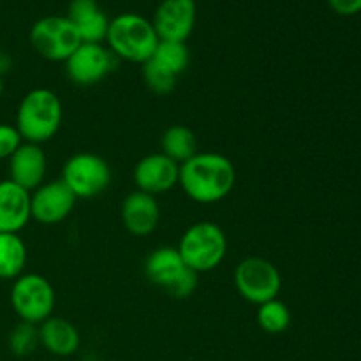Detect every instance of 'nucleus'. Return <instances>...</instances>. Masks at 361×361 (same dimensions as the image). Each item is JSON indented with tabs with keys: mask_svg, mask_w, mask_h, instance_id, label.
<instances>
[{
	"mask_svg": "<svg viewBox=\"0 0 361 361\" xmlns=\"http://www.w3.org/2000/svg\"><path fill=\"white\" fill-rule=\"evenodd\" d=\"M152 59L157 60L159 63L171 71L173 74L180 76L185 73L190 62V53L185 42H175V41H159L157 48H155Z\"/></svg>",
	"mask_w": 361,
	"mask_h": 361,
	"instance_id": "22",
	"label": "nucleus"
},
{
	"mask_svg": "<svg viewBox=\"0 0 361 361\" xmlns=\"http://www.w3.org/2000/svg\"><path fill=\"white\" fill-rule=\"evenodd\" d=\"M235 288L245 302L259 307L279 296L282 289L281 271L264 257H245L235 270Z\"/></svg>",
	"mask_w": 361,
	"mask_h": 361,
	"instance_id": "8",
	"label": "nucleus"
},
{
	"mask_svg": "<svg viewBox=\"0 0 361 361\" xmlns=\"http://www.w3.org/2000/svg\"><path fill=\"white\" fill-rule=\"evenodd\" d=\"M331 9L342 16H353L361 13V0H328Z\"/></svg>",
	"mask_w": 361,
	"mask_h": 361,
	"instance_id": "26",
	"label": "nucleus"
},
{
	"mask_svg": "<svg viewBox=\"0 0 361 361\" xmlns=\"http://www.w3.org/2000/svg\"><path fill=\"white\" fill-rule=\"evenodd\" d=\"M63 118L62 101L49 88H34L21 99L14 127L25 143L42 145L53 140Z\"/></svg>",
	"mask_w": 361,
	"mask_h": 361,
	"instance_id": "2",
	"label": "nucleus"
},
{
	"mask_svg": "<svg viewBox=\"0 0 361 361\" xmlns=\"http://www.w3.org/2000/svg\"><path fill=\"white\" fill-rule=\"evenodd\" d=\"M176 249L190 270L204 274L215 270L224 261L228 254V238L219 224L201 221L183 233Z\"/></svg>",
	"mask_w": 361,
	"mask_h": 361,
	"instance_id": "4",
	"label": "nucleus"
},
{
	"mask_svg": "<svg viewBox=\"0 0 361 361\" xmlns=\"http://www.w3.org/2000/svg\"><path fill=\"white\" fill-rule=\"evenodd\" d=\"M161 152L178 166L183 164L197 154L196 134L187 126L168 127L161 137Z\"/></svg>",
	"mask_w": 361,
	"mask_h": 361,
	"instance_id": "19",
	"label": "nucleus"
},
{
	"mask_svg": "<svg viewBox=\"0 0 361 361\" xmlns=\"http://www.w3.org/2000/svg\"><path fill=\"white\" fill-rule=\"evenodd\" d=\"M133 176L137 190L150 194V196H157V194L169 192L173 187L178 185L180 166L166 157L162 152L148 154L134 166Z\"/></svg>",
	"mask_w": 361,
	"mask_h": 361,
	"instance_id": "13",
	"label": "nucleus"
},
{
	"mask_svg": "<svg viewBox=\"0 0 361 361\" xmlns=\"http://www.w3.org/2000/svg\"><path fill=\"white\" fill-rule=\"evenodd\" d=\"M30 42L42 59L66 62L81 44V39L67 16H46L32 27Z\"/></svg>",
	"mask_w": 361,
	"mask_h": 361,
	"instance_id": "9",
	"label": "nucleus"
},
{
	"mask_svg": "<svg viewBox=\"0 0 361 361\" xmlns=\"http://www.w3.org/2000/svg\"><path fill=\"white\" fill-rule=\"evenodd\" d=\"M145 275L173 298H189L197 288V274L183 263L176 247H159L145 261Z\"/></svg>",
	"mask_w": 361,
	"mask_h": 361,
	"instance_id": "5",
	"label": "nucleus"
},
{
	"mask_svg": "<svg viewBox=\"0 0 361 361\" xmlns=\"http://www.w3.org/2000/svg\"><path fill=\"white\" fill-rule=\"evenodd\" d=\"M39 345V326L30 323H20L11 330L9 334V349L14 356L23 358L32 355Z\"/></svg>",
	"mask_w": 361,
	"mask_h": 361,
	"instance_id": "24",
	"label": "nucleus"
},
{
	"mask_svg": "<svg viewBox=\"0 0 361 361\" xmlns=\"http://www.w3.org/2000/svg\"><path fill=\"white\" fill-rule=\"evenodd\" d=\"M109 51L120 60L143 66L152 59L159 37L152 21L134 13H123L109 21L106 34Z\"/></svg>",
	"mask_w": 361,
	"mask_h": 361,
	"instance_id": "3",
	"label": "nucleus"
},
{
	"mask_svg": "<svg viewBox=\"0 0 361 361\" xmlns=\"http://www.w3.org/2000/svg\"><path fill=\"white\" fill-rule=\"evenodd\" d=\"M39 344L49 355L67 358L80 349L81 337L78 328L71 321L51 316L39 324Z\"/></svg>",
	"mask_w": 361,
	"mask_h": 361,
	"instance_id": "18",
	"label": "nucleus"
},
{
	"mask_svg": "<svg viewBox=\"0 0 361 361\" xmlns=\"http://www.w3.org/2000/svg\"><path fill=\"white\" fill-rule=\"evenodd\" d=\"M143 80L152 92L159 95H168L176 88L178 76L166 69L157 60L150 59L143 63Z\"/></svg>",
	"mask_w": 361,
	"mask_h": 361,
	"instance_id": "23",
	"label": "nucleus"
},
{
	"mask_svg": "<svg viewBox=\"0 0 361 361\" xmlns=\"http://www.w3.org/2000/svg\"><path fill=\"white\" fill-rule=\"evenodd\" d=\"M30 219V192L11 180H2L0 182V233L18 235Z\"/></svg>",
	"mask_w": 361,
	"mask_h": 361,
	"instance_id": "16",
	"label": "nucleus"
},
{
	"mask_svg": "<svg viewBox=\"0 0 361 361\" xmlns=\"http://www.w3.org/2000/svg\"><path fill=\"white\" fill-rule=\"evenodd\" d=\"M2 92H4V83H2V74H0V97H2Z\"/></svg>",
	"mask_w": 361,
	"mask_h": 361,
	"instance_id": "27",
	"label": "nucleus"
},
{
	"mask_svg": "<svg viewBox=\"0 0 361 361\" xmlns=\"http://www.w3.org/2000/svg\"><path fill=\"white\" fill-rule=\"evenodd\" d=\"M67 20L74 25L81 42L101 44L106 41L109 20L99 7L97 0H71Z\"/></svg>",
	"mask_w": 361,
	"mask_h": 361,
	"instance_id": "17",
	"label": "nucleus"
},
{
	"mask_svg": "<svg viewBox=\"0 0 361 361\" xmlns=\"http://www.w3.org/2000/svg\"><path fill=\"white\" fill-rule=\"evenodd\" d=\"M60 180L69 187L76 200H92L109 187L111 168L101 155L80 152L67 159Z\"/></svg>",
	"mask_w": 361,
	"mask_h": 361,
	"instance_id": "7",
	"label": "nucleus"
},
{
	"mask_svg": "<svg viewBox=\"0 0 361 361\" xmlns=\"http://www.w3.org/2000/svg\"><path fill=\"white\" fill-rule=\"evenodd\" d=\"M257 324L267 334L279 335L288 330L291 324V312H289L288 305L279 298L270 300L257 307Z\"/></svg>",
	"mask_w": 361,
	"mask_h": 361,
	"instance_id": "21",
	"label": "nucleus"
},
{
	"mask_svg": "<svg viewBox=\"0 0 361 361\" xmlns=\"http://www.w3.org/2000/svg\"><path fill=\"white\" fill-rule=\"evenodd\" d=\"M120 215H122L123 228L130 235L148 236L157 229L161 221V207L155 196L136 189L126 196Z\"/></svg>",
	"mask_w": 361,
	"mask_h": 361,
	"instance_id": "15",
	"label": "nucleus"
},
{
	"mask_svg": "<svg viewBox=\"0 0 361 361\" xmlns=\"http://www.w3.org/2000/svg\"><path fill=\"white\" fill-rule=\"evenodd\" d=\"M56 295L51 282L39 274H21L11 288V307L20 321L30 324L44 323L53 316Z\"/></svg>",
	"mask_w": 361,
	"mask_h": 361,
	"instance_id": "6",
	"label": "nucleus"
},
{
	"mask_svg": "<svg viewBox=\"0 0 361 361\" xmlns=\"http://www.w3.org/2000/svg\"><path fill=\"white\" fill-rule=\"evenodd\" d=\"M76 196L62 180L44 182L30 192V215L42 226L66 221L76 204Z\"/></svg>",
	"mask_w": 361,
	"mask_h": 361,
	"instance_id": "11",
	"label": "nucleus"
},
{
	"mask_svg": "<svg viewBox=\"0 0 361 361\" xmlns=\"http://www.w3.org/2000/svg\"><path fill=\"white\" fill-rule=\"evenodd\" d=\"M51 361H53V360H51Z\"/></svg>",
	"mask_w": 361,
	"mask_h": 361,
	"instance_id": "28",
	"label": "nucleus"
},
{
	"mask_svg": "<svg viewBox=\"0 0 361 361\" xmlns=\"http://www.w3.org/2000/svg\"><path fill=\"white\" fill-rule=\"evenodd\" d=\"M66 74L78 87H92L115 69L116 56L95 42H81L66 60Z\"/></svg>",
	"mask_w": 361,
	"mask_h": 361,
	"instance_id": "10",
	"label": "nucleus"
},
{
	"mask_svg": "<svg viewBox=\"0 0 361 361\" xmlns=\"http://www.w3.org/2000/svg\"><path fill=\"white\" fill-rule=\"evenodd\" d=\"M180 187L187 197L200 204H214L231 194L236 183V168L226 155L197 152L180 164Z\"/></svg>",
	"mask_w": 361,
	"mask_h": 361,
	"instance_id": "1",
	"label": "nucleus"
},
{
	"mask_svg": "<svg viewBox=\"0 0 361 361\" xmlns=\"http://www.w3.org/2000/svg\"><path fill=\"white\" fill-rule=\"evenodd\" d=\"M27 264V245L20 235L0 233V279L14 281Z\"/></svg>",
	"mask_w": 361,
	"mask_h": 361,
	"instance_id": "20",
	"label": "nucleus"
},
{
	"mask_svg": "<svg viewBox=\"0 0 361 361\" xmlns=\"http://www.w3.org/2000/svg\"><path fill=\"white\" fill-rule=\"evenodd\" d=\"M21 143L23 140L16 127L11 123H0V161L9 159L21 147Z\"/></svg>",
	"mask_w": 361,
	"mask_h": 361,
	"instance_id": "25",
	"label": "nucleus"
},
{
	"mask_svg": "<svg viewBox=\"0 0 361 361\" xmlns=\"http://www.w3.org/2000/svg\"><path fill=\"white\" fill-rule=\"evenodd\" d=\"M46 168L48 162L41 145L23 141L21 147L9 157V180L21 189L32 192L41 183H44Z\"/></svg>",
	"mask_w": 361,
	"mask_h": 361,
	"instance_id": "14",
	"label": "nucleus"
},
{
	"mask_svg": "<svg viewBox=\"0 0 361 361\" xmlns=\"http://www.w3.org/2000/svg\"><path fill=\"white\" fill-rule=\"evenodd\" d=\"M152 25L159 41L185 42L196 25V0H162Z\"/></svg>",
	"mask_w": 361,
	"mask_h": 361,
	"instance_id": "12",
	"label": "nucleus"
}]
</instances>
